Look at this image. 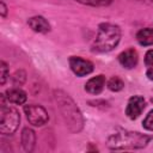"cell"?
<instances>
[{
	"label": "cell",
	"mask_w": 153,
	"mask_h": 153,
	"mask_svg": "<svg viewBox=\"0 0 153 153\" xmlns=\"http://www.w3.org/2000/svg\"><path fill=\"white\" fill-rule=\"evenodd\" d=\"M24 112L30 124L33 127H42L49 121L47 110L37 104H29L24 106Z\"/></svg>",
	"instance_id": "cell-5"
},
{
	"label": "cell",
	"mask_w": 153,
	"mask_h": 153,
	"mask_svg": "<svg viewBox=\"0 0 153 153\" xmlns=\"http://www.w3.org/2000/svg\"><path fill=\"white\" fill-rule=\"evenodd\" d=\"M152 136L141 134L139 131H131L126 129H118L111 134L106 140V146L114 151L123 149H140L147 146Z\"/></svg>",
	"instance_id": "cell-2"
},
{
	"label": "cell",
	"mask_w": 153,
	"mask_h": 153,
	"mask_svg": "<svg viewBox=\"0 0 153 153\" xmlns=\"http://www.w3.org/2000/svg\"><path fill=\"white\" fill-rule=\"evenodd\" d=\"M151 102H152V103H153V98H152V99H151Z\"/></svg>",
	"instance_id": "cell-22"
},
{
	"label": "cell",
	"mask_w": 153,
	"mask_h": 153,
	"mask_svg": "<svg viewBox=\"0 0 153 153\" xmlns=\"http://www.w3.org/2000/svg\"><path fill=\"white\" fill-rule=\"evenodd\" d=\"M142 126L147 130H153V110H151L145 117V120L142 121Z\"/></svg>",
	"instance_id": "cell-18"
},
{
	"label": "cell",
	"mask_w": 153,
	"mask_h": 153,
	"mask_svg": "<svg viewBox=\"0 0 153 153\" xmlns=\"http://www.w3.org/2000/svg\"><path fill=\"white\" fill-rule=\"evenodd\" d=\"M29 26L35 31V32H39V33H47L50 31V24L49 22L42 17V16H35L29 18L27 20Z\"/></svg>",
	"instance_id": "cell-10"
},
{
	"label": "cell",
	"mask_w": 153,
	"mask_h": 153,
	"mask_svg": "<svg viewBox=\"0 0 153 153\" xmlns=\"http://www.w3.org/2000/svg\"><path fill=\"white\" fill-rule=\"evenodd\" d=\"M7 76H8V66H7V63L2 60V61L0 62V84H1V85H5Z\"/></svg>",
	"instance_id": "cell-17"
},
{
	"label": "cell",
	"mask_w": 153,
	"mask_h": 153,
	"mask_svg": "<svg viewBox=\"0 0 153 153\" xmlns=\"http://www.w3.org/2000/svg\"><path fill=\"white\" fill-rule=\"evenodd\" d=\"M0 6H1V10H0V12H1V17H2V18H5V17H6V14H7V6L5 5V2H4V1H1V2H0Z\"/></svg>",
	"instance_id": "cell-20"
},
{
	"label": "cell",
	"mask_w": 153,
	"mask_h": 153,
	"mask_svg": "<svg viewBox=\"0 0 153 153\" xmlns=\"http://www.w3.org/2000/svg\"><path fill=\"white\" fill-rule=\"evenodd\" d=\"M145 65L147 67L146 75L149 80H153V49L148 50L145 55Z\"/></svg>",
	"instance_id": "cell-15"
},
{
	"label": "cell",
	"mask_w": 153,
	"mask_h": 153,
	"mask_svg": "<svg viewBox=\"0 0 153 153\" xmlns=\"http://www.w3.org/2000/svg\"><path fill=\"white\" fill-rule=\"evenodd\" d=\"M136 41L139 42V44L143 47L153 45V29L145 27V29L139 30L136 33Z\"/></svg>",
	"instance_id": "cell-13"
},
{
	"label": "cell",
	"mask_w": 153,
	"mask_h": 153,
	"mask_svg": "<svg viewBox=\"0 0 153 153\" xmlns=\"http://www.w3.org/2000/svg\"><path fill=\"white\" fill-rule=\"evenodd\" d=\"M68 62L71 69L78 76H85L93 72V63L80 56H71Z\"/></svg>",
	"instance_id": "cell-6"
},
{
	"label": "cell",
	"mask_w": 153,
	"mask_h": 153,
	"mask_svg": "<svg viewBox=\"0 0 153 153\" xmlns=\"http://www.w3.org/2000/svg\"><path fill=\"white\" fill-rule=\"evenodd\" d=\"M121 39V29L111 23H102L98 26V32L92 44V50L96 53H108L117 47Z\"/></svg>",
	"instance_id": "cell-3"
},
{
	"label": "cell",
	"mask_w": 153,
	"mask_h": 153,
	"mask_svg": "<svg viewBox=\"0 0 153 153\" xmlns=\"http://www.w3.org/2000/svg\"><path fill=\"white\" fill-rule=\"evenodd\" d=\"M145 108H146L145 98L142 96H133L128 100V104L126 108V115L130 120H135L142 114Z\"/></svg>",
	"instance_id": "cell-7"
},
{
	"label": "cell",
	"mask_w": 153,
	"mask_h": 153,
	"mask_svg": "<svg viewBox=\"0 0 153 153\" xmlns=\"http://www.w3.org/2000/svg\"><path fill=\"white\" fill-rule=\"evenodd\" d=\"M108 88L110 91H114V92H118L121 90H123L124 87V81L120 78V76H112L108 80V84H106Z\"/></svg>",
	"instance_id": "cell-14"
},
{
	"label": "cell",
	"mask_w": 153,
	"mask_h": 153,
	"mask_svg": "<svg viewBox=\"0 0 153 153\" xmlns=\"http://www.w3.org/2000/svg\"><path fill=\"white\" fill-rule=\"evenodd\" d=\"M54 98L66 127L72 133H79L84 128V117L75 102L68 93L61 90L54 91Z\"/></svg>",
	"instance_id": "cell-1"
},
{
	"label": "cell",
	"mask_w": 153,
	"mask_h": 153,
	"mask_svg": "<svg viewBox=\"0 0 153 153\" xmlns=\"http://www.w3.org/2000/svg\"><path fill=\"white\" fill-rule=\"evenodd\" d=\"M11 79H12V84H13V86L19 87V86H22V85L25 82V80H26V73H25L23 69L16 71Z\"/></svg>",
	"instance_id": "cell-16"
},
{
	"label": "cell",
	"mask_w": 153,
	"mask_h": 153,
	"mask_svg": "<svg viewBox=\"0 0 153 153\" xmlns=\"http://www.w3.org/2000/svg\"><path fill=\"white\" fill-rule=\"evenodd\" d=\"M19 111L12 106L4 105L0 108V133L2 135H12L19 127Z\"/></svg>",
	"instance_id": "cell-4"
},
{
	"label": "cell",
	"mask_w": 153,
	"mask_h": 153,
	"mask_svg": "<svg viewBox=\"0 0 153 153\" xmlns=\"http://www.w3.org/2000/svg\"><path fill=\"white\" fill-rule=\"evenodd\" d=\"M112 0H93L96 6H108L109 4H111Z\"/></svg>",
	"instance_id": "cell-19"
},
{
	"label": "cell",
	"mask_w": 153,
	"mask_h": 153,
	"mask_svg": "<svg viewBox=\"0 0 153 153\" xmlns=\"http://www.w3.org/2000/svg\"><path fill=\"white\" fill-rule=\"evenodd\" d=\"M105 86V76L99 74L88 79L85 84V90L91 94H99Z\"/></svg>",
	"instance_id": "cell-9"
},
{
	"label": "cell",
	"mask_w": 153,
	"mask_h": 153,
	"mask_svg": "<svg viewBox=\"0 0 153 153\" xmlns=\"http://www.w3.org/2000/svg\"><path fill=\"white\" fill-rule=\"evenodd\" d=\"M137 61H139V55L134 48H128L118 55V62L126 69L134 68L137 65Z\"/></svg>",
	"instance_id": "cell-8"
},
{
	"label": "cell",
	"mask_w": 153,
	"mask_h": 153,
	"mask_svg": "<svg viewBox=\"0 0 153 153\" xmlns=\"http://www.w3.org/2000/svg\"><path fill=\"white\" fill-rule=\"evenodd\" d=\"M152 1H153V0H152Z\"/></svg>",
	"instance_id": "cell-23"
},
{
	"label": "cell",
	"mask_w": 153,
	"mask_h": 153,
	"mask_svg": "<svg viewBox=\"0 0 153 153\" xmlns=\"http://www.w3.org/2000/svg\"><path fill=\"white\" fill-rule=\"evenodd\" d=\"M6 98L10 103L12 104H17V105H23L26 99H27V96H26V92L23 91L22 88L19 87H13V88H10L6 91Z\"/></svg>",
	"instance_id": "cell-12"
},
{
	"label": "cell",
	"mask_w": 153,
	"mask_h": 153,
	"mask_svg": "<svg viewBox=\"0 0 153 153\" xmlns=\"http://www.w3.org/2000/svg\"><path fill=\"white\" fill-rule=\"evenodd\" d=\"M22 146L24 148L25 152L31 153L35 148V143H36V134L31 128H24L22 130Z\"/></svg>",
	"instance_id": "cell-11"
},
{
	"label": "cell",
	"mask_w": 153,
	"mask_h": 153,
	"mask_svg": "<svg viewBox=\"0 0 153 153\" xmlns=\"http://www.w3.org/2000/svg\"><path fill=\"white\" fill-rule=\"evenodd\" d=\"M75 1H78L80 4H84V5H88V6H96L93 0H75Z\"/></svg>",
	"instance_id": "cell-21"
}]
</instances>
